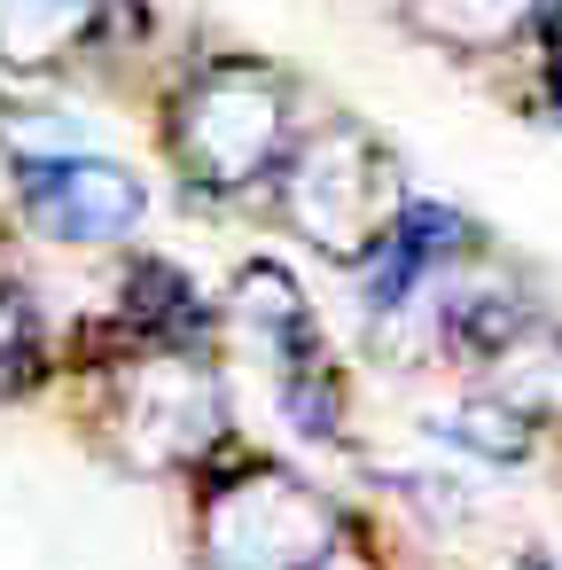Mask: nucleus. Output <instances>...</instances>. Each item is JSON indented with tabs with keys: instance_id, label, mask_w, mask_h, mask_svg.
Here are the masks:
<instances>
[{
	"instance_id": "f257e3e1",
	"label": "nucleus",
	"mask_w": 562,
	"mask_h": 570,
	"mask_svg": "<svg viewBox=\"0 0 562 570\" xmlns=\"http://www.w3.org/2000/svg\"><path fill=\"white\" fill-rule=\"evenodd\" d=\"M289 149H297L289 87L266 63H211L172 102V157L211 196H243V188L274 180L289 165Z\"/></svg>"
},
{
	"instance_id": "f03ea898",
	"label": "nucleus",
	"mask_w": 562,
	"mask_h": 570,
	"mask_svg": "<svg viewBox=\"0 0 562 570\" xmlns=\"http://www.w3.org/2000/svg\"><path fill=\"white\" fill-rule=\"evenodd\" d=\"M344 539L336 508L274 461H243L204 492V562L211 570H321Z\"/></svg>"
},
{
	"instance_id": "7ed1b4c3",
	"label": "nucleus",
	"mask_w": 562,
	"mask_h": 570,
	"mask_svg": "<svg viewBox=\"0 0 562 570\" xmlns=\"http://www.w3.org/2000/svg\"><path fill=\"white\" fill-rule=\"evenodd\" d=\"M289 219L344 266H367L375 243L391 235V219L406 212L398 180H391V157L359 134V126H328L321 141L289 149Z\"/></svg>"
},
{
	"instance_id": "20e7f679",
	"label": "nucleus",
	"mask_w": 562,
	"mask_h": 570,
	"mask_svg": "<svg viewBox=\"0 0 562 570\" xmlns=\"http://www.w3.org/2000/svg\"><path fill=\"white\" fill-rule=\"evenodd\" d=\"M126 453L141 469H180V461H204L227 430V406H219V383L204 360L188 352H141L134 375H126Z\"/></svg>"
},
{
	"instance_id": "39448f33",
	"label": "nucleus",
	"mask_w": 562,
	"mask_h": 570,
	"mask_svg": "<svg viewBox=\"0 0 562 570\" xmlns=\"http://www.w3.org/2000/svg\"><path fill=\"white\" fill-rule=\"evenodd\" d=\"M17 196L24 212L40 219V235L71 243V250H110L141 227L149 196L126 165L110 157H79V149H56V157H17Z\"/></svg>"
},
{
	"instance_id": "423d86ee",
	"label": "nucleus",
	"mask_w": 562,
	"mask_h": 570,
	"mask_svg": "<svg viewBox=\"0 0 562 570\" xmlns=\"http://www.w3.org/2000/svg\"><path fill=\"white\" fill-rule=\"evenodd\" d=\"M484 399H492L500 414H515L523 430H531V422H562V328L523 321V328L484 360Z\"/></svg>"
},
{
	"instance_id": "0eeeda50",
	"label": "nucleus",
	"mask_w": 562,
	"mask_h": 570,
	"mask_svg": "<svg viewBox=\"0 0 562 570\" xmlns=\"http://www.w3.org/2000/svg\"><path fill=\"white\" fill-rule=\"evenodd\" d=\"M110 17V0H0V63L48 71L71 48H87Z\"/></svg>"
},
{
	"instance_id": "6e6552de",
	"label": "nucleus",
	"mask_w": 562,
	"mask_h": 570,
	"mask_svg": "<svg viewBox=\"0 0 562 570\" xmlns=\"http://www.w3.org/2000/svg\"><path fill=\"white\" fill-rule=\"evenodd\" d=\"M32 367H40V313L17 282H0V391L32 383Z\"/></svg>"
},
{
	"instance_id": "1a4fd4ad",
	"label": "nucleus",
	"mask_w": 562,
	"mask_h": 570,
	"mask_svg": "<svg viewBox=\"0 0 562 570\" xmlns=\"http://www.w3.org/2000/svg\"><path fill=\"white\" fill-rule=\"evenodd\" d=\"M321 570H375V562H367V554H359V547H352V539H336V547H328V554H321Z\"/></svg>"
}]
</instances>
